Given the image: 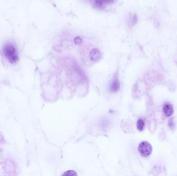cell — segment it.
Here are the masks:
<instances>
[{"instance_id":"6da1fadb","label":"cell","mask_w":177,"mask_h":176,"mask_svg":"<svg viewBox=\"0 0 177 176\" xmlns=\"http://www.w3.org/2000/svg\"><path fill=\"white\" fill-rule=\"evenodd\" d=\"M3 53L4 56L11 64H15L19 59L16 48L11 43H8L4 46Z\"/></svg>"},{"instance_id":"7a4b0ae2","label":"cell","mask_w":177,"mask_h":176,"mask_svg":"<svg viewBox=\"0 0 177 176\" xmlns=\"http://www.w3.org/2000/svg\"><path fill=\"white\" fill-rule=\"evenodd\" d=\"M138 151L142 157H147L152 152V147L149 142L144 141L139 144Z\"/></svg>"},{"instance_id":"3957f363","label":"cell","mask_w":177,"mask_h":176,"mask_svg":"<svg viewBox=\"0 0 177 176\" xmlns=\"http://www.w3.org/2000/svg\"><path fill=\"white\" fill-rule=\"evenodd\" d=\"M114 0H93L94 5L99 8H102L105 6L113 2Z\"/></svg>"},{"instance_id":"277c9868","label":"cell","mask_w":177,"mask_h":176,"mask_svg":"<svg viewBox=\"0 0 177 176\" xmlns=\"http://www.w3.org/2000/svg\"><path fill=\"white\" fill-rule=\"evenodd\" d=\"M164 113L167 117H170L174 113V108L169 103H166L164 105L163 107Z\"/></svg>"},{"instance_id":"5b68a950","label":"cell","mask_w":177,"mask_h":176,"mask_svg":"<svg viewBox=\"0 0 177 176\" xmlns=\"http://www.w3.org/2000/svg\"><path fill=\"white\" fill-rule=\"evenodd\" d=\"M120 88V82L117 79H115L113 82V84L111 85V90L113 92L118 91Z\"/></svg>"},{"instance_id":"8992f818","label":"cell","mask_w":177,"mask_h":176,"mask_svg":"<svg viewBox=\"0 0 177 176\" xmlns=\"http://www.w3.org/2000/svg\"><path fill=\"white\" fill-rule=\"evenodd\" d=\"M144 122L142 119H139L137 123V127L138 130H139V131H142L144 129Z\"/></svg>"},{"instance_id":"52a82bcc","label":"cell","mask_w":177,"mask_h":176,"mask_svg":"<svg viewBox=\"0 0 177 176\" xmlns=\"http://www.w3.org/2000/svg\"><path fill=\"white\" fill-rule=\"evenodd\" d=\"M64 174V175H76L77 174L75 173L74 171H66Z\"/></svg>"},{"instance_id":"ba28073f","label":"cell","mask_w":177,"mask_h":176,"mask_svg":"<svg viewBox=\"0 0 177 176\" xmlns=\"http://www.w3.org/2000/svg\"><path fill=\"white\" fill-rule=\"evenodd\" d=\"M169 126L170 127V128H173L174 127V124H173L172 119L169 121Z\"/></svg>"}]
</instances>
